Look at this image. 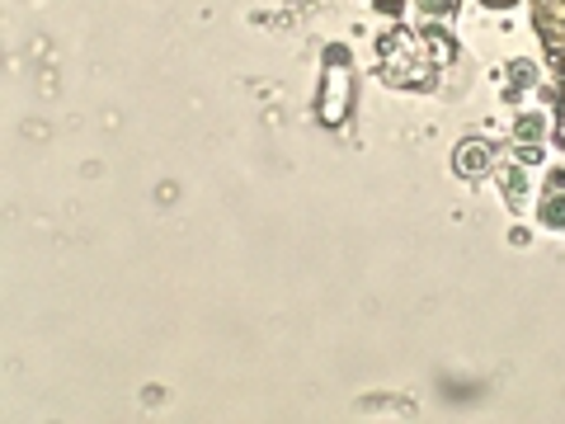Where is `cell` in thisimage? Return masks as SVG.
I'll return each instance as SVG.
<instances>
[{
	"label": "cell",
	"mask_w": 565,
	"mask_h": 424,
	"mask_svg": "<svg viewBox=\"0 0 565 424\" xmlns=\"http://www.w3.org/2000/svg\"><path fill=\"white\" fill-rule=\"evenodd\" d=\"M381 52V80L395 85V90H429L438 66L452 57V42L438 34H410V28H391L387 38L377 42Z\"/></svg>",
	"instance_id": "1"
},
{
	"label": "cell",
	"mask_w": 565,
	"mask_h": 424,
	"mask_svg": "<svg viewBox=\"0 0 565 424\" xmlns=\"http://www.w3.org/2000/svg\"><path fill=\"white\" fill-rule=\"evenodd\" d=\"M353 109V71H349V52L344 48H330L325 52V76H321V99H316V113L325 127H339Z\"/></svg>",
	"instance_id": "2"
},
{
	"label": "cell",
	"mask_w": 565,
	"mask_h": 424,
	"mask_svg": "<svg viewBox=\"0 0 565 424\" xmlns=\"http://www.w3.org/2000/svg\"><path fill=\"white\" fill-rule=\"evenodd\" d=\"M494 165V147L490 141H480V137H466L457 151H452V170H457L462 179H476V175H486V170Z\"/></svg>",
	"instance_id": "3"
},
{
	"label": "cell",
	"mask_w": 565,
	"mask_h": 424,
	"mask_svg": "<svg viewBox=\"0 0 565 424\" xmlns=\"http://www.w3.org/2000/svg\"><path fill=\"white\" fill-rule=\"evenodd\" d=\"M532 14H537V34L547 38V48L561 52L565 48V0H537Z\"/></svg>",
	"instance_id": "4"
},
{
	"label": "cell",
	"mask_w": 565,
	"mask_h": 424,
	"mask_svg": "<svg viewBox=\"0 0 565 424\" xmlns=\"http://www.w3.org/2000/svg\"><path fill=\"white\" fill-rule=\"evenodd\" d=\"M537 217H542L551 232H565V170H556V175L547 179V194H542V203H537Z\"/></svg>",
	"instance_id": "5"
},
{
	"label": "cell",
	"mask_w": 565,
	"mask_h": 424,
	"mask_svg": "<svg viewBox=\"0 0 565 424\" xmlns=\"http://www.w3.org/2000/svg\"><path fill=\"white\" fill-rule=\"evenodd\" d=\"M500 184H504L508 208H514V212L528 208V198H523V170H518V165H504V170H500Z\"/></svg>",
	"instance_id": "6"
},
{
	"label": "cell",
	"mask_w": 565,
	"mask_h": 424,
	"mask_svg": "<svg viewBox=\"0 0 565 424\" xmlns=\"http://www.w3.org/2000/svg\"><path fill=\"white\" fill-rule=\"evenodd\" d=\"M415 5V14H424V20H448V14H457V0H410Z\"/></svg>",
	"instance_id": "7"
},
{
	"label": "cell",
	"mask_w": 565,
	"mask_h": 424,
	"mask_svg": "<svg viewBox=\"0 0 565 424\" xmlns=\"http://www.w3.org/2000/svg\"><path fill=\"white\" fill-rule=\"evenodd\" d=\"M537 133H542V123H537V119H523V123H518V141H528V137H537Z\"/></svg>",
	"instance_id": "8"
},
{
	"label": "cell",
	"mask_w": 565,
	"mask_h": 424,
	"mask_svg": "<svg viewBox=\"0 0 565 424\" xmlns=\"http://www.w3.org/2000/svg\"><path fill=\"white\" fill-rule=\"evenodd\" d=\"M373 5H377V10H387V14H395V10L405 5V0H373Z\"/></svg>",
	"instance_id": "9"
},
{
	"label": "cell",
	"mask_w": 565,
	"mask_h": 424,
	"mask_svg": "<svg viewBox=\"0 0 565 424\" xmlns=\"http://www.w3.org/2000/svg\"><path fill=\"white\" fill-rule=\"evenodd\" d=\"M486 5H494V10H508V5H518V0H486Z\"/></svg>",
	"instance_id": "10"
},
{
	"label": "cell",
	"mask_w": 565,
	"mask_h": 424,
	"mask_svg": "<svg viewBox=\"0 0 565 424\" xmlns=\"http://www.w3.org/2000/svg\"><path fill=\"white\" fill-rule=\"evenodd\" d=\"M561 141H565V104H561Z\"/></svg>",
	"instance_id": "11"
}]
</instances>
